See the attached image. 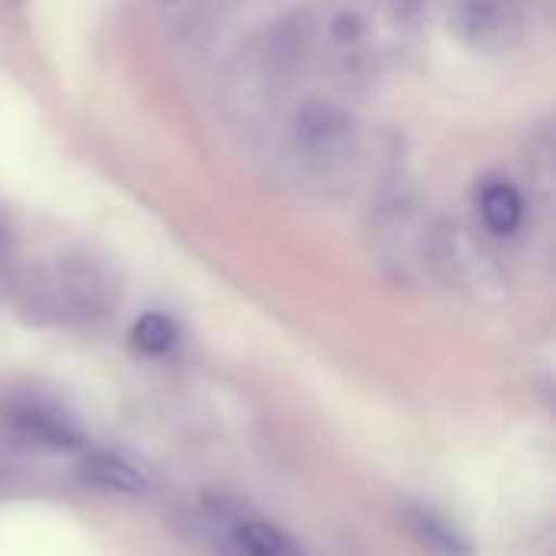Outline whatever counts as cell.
<instances>
[{
    "label": "cell",
    "instance_id": "1",
    "mask_svg": "<svg viewBox=\"0 0 556 556\" xmlns=\"http://www.w3.org/2000/svg\"><path fill=\"white\" fill-rule=\"evenodd\" d=\"M463 26L472 33V39L479 46H492V49L511 46L508 29L521 36V16L505 0H472L466 7Z\"/></svg>",
    "mask_w": 556,
    "mask_h": 556
},
{
    "label": "cell",
    "instance_id": "3",
    "mask_svg": "<svg viewBox=\"0 0 556 556\" xmlns=\"http://www.w3.org/2000/svg\"><path fill=\"white\" fill-rule=\"evenodd\" d=\"M479 212H482V222L492 235L498 238H508L518 231L521 218H525V202L518 195L515 186L508 182H489L479 195Z\"/></svg>",
    "mask_w": 556,
    "mask_h": 556
},
{
    "label": "cell",
    "instance_id": "5",
    "mask_svg": "<svg viewBox=\"0 0 556 556\" xmlns=\"http://www.w3.org/2000/svg\"><path fill=\"white\" fill-rule=\"evenodd\" d=\"M20 427L23 433L49 443V446H59V450H78L81 446V430L72 417L52 410V407H29L23 417H20Z\"/></svg>",
    "mask_w": 556,
    "mask_h": 556
},
{
    "label": "cell",
    "instance_id": "2",
    "mask_svg": "<svg viewBox=\"0 0 556 556\" xmlns=\"http://www.w3.org/2000/svg\"><path fill=\"white\" fill-rule=\"evenodd\" d=\"M78 472L85 482L111 489V492H124V495H143L147 492L143 472H137L127 459L111 456V453H85L78 463Z\"/></svg>",
    "mask_w": 556,
    "mask_h": 556
},
{
    "label": "cell",
    "instance_id": "6",
    "mask_svg": "<svg viewBox=\"0 0 556 556\" xmlns=\"http://www.w3.org/2000/svg\"><path fill=\"white\" fill-rule=\"evenodd\" d=\"M176 339H179V329H176V323H173L169 316H163V313H147V316H140V319L134 323V329H130V342H134V349L143 352V355H166V352L176 345Z\"/></svg>",
    "mask_w": 556,
    "mask_h": 556
},
{
    "label": "cell",
    "instance_id": "7",
    "mask_svg": "<svg viewBox=\"0 0 556 556\" xmlns=\"http://www.w3.org/2000/svg\"><path fill=\"white\" fill-rule=\"evenodd\" d=\"M414 531L420 534L424 544H433L437 551H443L446 556H466V544L456 538V531H450L440 518H433L427 511L414 515Z\"/></svg>",
    "mask_w": 556,
    "mask_h": 556
},
{
    "label": "cell",
    "instance_id": "4",
    "mask_svg": "<svg viewBox=\"0 0 556 556\" xmlns=\"http://www.w3.org/2000/svg\"><path fill=\"white\" fill-rule=\"evenodd\" d=\"M231 556H290V541L267 521H238L228 528Z\"/></svg>",
    "mask_w": 556,
    "mask_h": 556
}]
</instances>
